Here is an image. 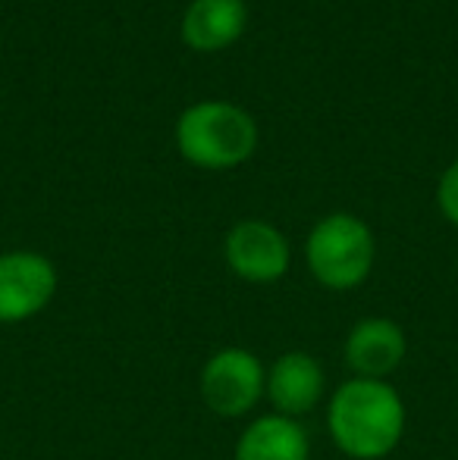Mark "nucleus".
Masks as SVG:
<instances>
[{"label":"nucleus","instance_id":"obj_2","mask_svg":"<svg viewBox=\"0 0 458 460\" xmlns=\"http://www.w3.org/2000/svg\"><path fill=\"white\" fill-rule=\"evenodd\" d=\"M176 147L192 166L232 170L255 154L257 126L236 103L202 101L179 116Z\"/></svg>","mask_w":458,"mask_h":460},{"label":"nucleus","instance_id":"obj_3","mask_svg":"<svg viewBox=\"0 0 458 460\" xmlns=\"http://www.w3.org/2000/svg\"><path fill=\"white\" fill-rule=\"evenodd\" d=\"M305 261L314 282L327 291H355L371 279L377 238L355 213H330L308 232Z\"/></svg>","mask_w":458,"mask_h":460},{"label":"nucleus","instance_id":"obj_8","mask_svg":"<svg viewBox=\"0 0 458 460\" xmlns=\"http://www.w3.org/2000/svg\"><path fill=\"white\" fill-rule=\"evenodd\" d=\"M409 358V335L390 316H364L346 332L343 360L358 379H390Z\"/></svg>","mask_w":458,"mask_h":460},{"label":"nucleus","instance_id":"obj_4","mask_svg":"<svg viewBox=\"0 0 458 460\" xmlns=\"http://www.w3.org/2000/svg\"><path fill=\"white\" fill-rule=\"evenodd\" d=\"M267 367L255 351L227 345L214 351L198 376V394L204 407L220 420H245L264 401Z\"/></svg>","mask_w":458,"mask_h":460},{"label":"nucleus","instance_id":"obj_9","mask_svg":"<svg viewBox=\"0 0 458 460\" xmlns=\"http://www.w3.org/2000/svg\"><path fill=\"white\" fill-rule=\"evenodd\" d=\"M236 460H311V436L301 420L261 413L236 438Z\"/></svg>","mask_w":458,"mask_h":460},{"label":"nucleus","instance_id":"obj_1","mask_svg":"<svg viewBox=\"0 0 458 460\" xmlns=\"http://www.w3.org/2000/svg\"><path fill=\"white\" fill-rule=\"evenodd\" d=\"M409 411L399 388L386 379L348 376L327 401V432L352 460H383L402 445Z\"/></svg>","mask_w":458,"mask_h":460},{"label":"nucleus","instance_id":"obj_5","mask_svg":"<svg viewBox=\"0 0 458 460\" xmlns=\"http://www.w3.org/2000/svg\"><path fill=\"white\" fill-rule=\"evenodd\" d=\"M57 267L38 251H4L0 254V326L29 323L50 307L57 295Z\"/></svg>","mask_w":458,"mask_h":460},{"label":"nucleus","instance_id":"obj_10","mask_svg":"<svg viewBox=\"0 0 458 460\" xmlns=\"http://www.w3.org/2000/svg\"><path fill=\"white\" fill-rule=\"evenodd\" d=\"M248 25L245 0H192L183 16V38L198 54L227 50Z\"/></svg>","mask_w":458,"mask_h":460},{"label":"nucleus","instance_id":"obj_7","mask_svg":"<svg viewBox=\"0 0 458 460\" xmlns=\"http://www.w3.org/2000/svg\"><path fill=\"white\" fill-rule=\"evenodd\" d=\"M264 401L270 411L289 420L314 413L327 401V369L308 351H283L267 367Z\"/></svg>","mask_w":458,"mask_h":460},{"label":"nucleus","instance_id":"obj_6","mask_svg":"<svg viewBox=\"0 0 458 460\" xmlns=\"http://www.w3.org/2000/svg\"><path fill=\"white\" fill-rule=\"evenodd\" d=\"M229 273L248 285H274L292 267L289 238L267 219H242L223 238Z\"/></svg>","mask_w":458,"mask_h":460},{"label":"nucleus","instance_id":"obj_11","mask_svg":"<svg viewBox=\"0 0 458 460\" xmlns=\"http://www.w3.org/2000/svg\"><path fill=\"white\" fill-rule=\"evenodd\" d=\"M436 204H440L443 217L458 229V160L443 172L440 188H436Z\"/></svg>","mask_w":458,"mask_h":460}]
</instances>
